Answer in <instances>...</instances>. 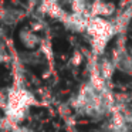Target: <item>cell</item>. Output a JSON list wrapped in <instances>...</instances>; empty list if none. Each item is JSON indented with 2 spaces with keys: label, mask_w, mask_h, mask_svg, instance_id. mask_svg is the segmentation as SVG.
I'll list each match as a JSON object with an SVG mask.
<instances>
[{
  "label": "cell",
  "mask_w": 132,
  "mask_h": 132,
  "mask_svg": "<svg viewBox=\"0 0 132 132\" xmlns=\"http://www.w3.org/2000/svg\"><path fill=\"white\" fill-rule=\"evenodd\" d=\"M36 104V98L29 89H26L23 85L16 84L6 97L3 111L6 115V119L12 125H17L26 118L30 106Z\"/></svg>",
  "instance_id": "1"
},
{
  "label": "cell",
  "mask_w": 132,
  "mask_h": 132,
  "mask_svg": "<svg viewBox=\"0 0 132 132\" xmlns=\"http://www.w3.org/2000/svg\"><path fill=\"white\" fill-rule=\"evenodd\" d=\"M85 31L91 36L94 51L97 54H101L104 51V48L106 47L108 41L111 40V37L114 36L115 27L106 20H104L102 17H94L89 19Z\"/></svg>",
  "instance_id": "2"
},
{
  "label": "cell",
  "mask_w": 132,
  "mask_h": 132,
  "mask_svg": "<svg viewBox=\"0 0 132 132\" xmlns=\"http://www.w3.org/2000/svg\"><path fill=\"white\" fill-rule=\"evenodd\" d=\"M40 10H41V13H46V14L51 16L54 19H60V20H64L67 17V13L55 2H44V3H41Z\"/></svg>",
  "instance_id": "3"
},
{
  "label": "cell",
  "mask_w": 132,
  "mask_h": 132,
  "mask_svg": "<svg viewBox=\"0 0 132 132\" xmlns=\"http://www.w3.org/2000/svg\"><path fill=\"white\" fill-rule=\"evenodd\" d=\"M20 41L26 47L31 48V47H36L40 43V38L37 37V34H34V33L30 31V30H21L20 31Z\"/></svg>",
  "instance_id": "4"
},
{
  "label": "cell",
  "mask_w": 132,
  "mask_h": 132,
  "mask_svg": "<svg viewBox=\"0 0 132 132\" xmlns=\"http://www.w3.org/2000/svg\"><path fill=\"white\" fill-rule=\"evenodd\" d=\"M114 12V6L109 3H94L92 4V14H95L97 17L100 16H108Z\"/></svg>",
  "instance_id": "5"
},
{
  "label": "cell",
  "mask_w": 132,
  "mask_h": 132,
  "mask_svg": "<svg viewBox=\"0 0 132 132\" xmlns=\"http://www.w3.org/2000/svg\"><path fill=\"white\" fill-rule=\"evenodd\" d=\"M19 20L17 10H0V21L6 24H14Z\"/></svg>",
  "instance_id": "6"
},
{
  "label": "cell",
  "mask_w": 132,
  "mask_h": 132,
  "mask_svg": "<svg viewBox=\"0 0 132 132\" xmlns=\"http://www.w3.org/2000/svg\"><path fill=\"white\" fill-rule=\"evenodd\" d=\"M114 71H115L114 63H111L109 60H104L102 64H101V78L104 81L109 80L112 77V74H114Z\"/></svg>",
  "instance_id": "7"
}]
</instances>
